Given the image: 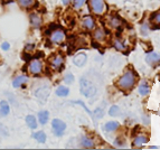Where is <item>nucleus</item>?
Instances as JSON below:
<instances>
[{
	"label": "nucleus",
	"instance_id": "31",
	"mask_svg": "<svg viewBox=\"0 0 160 150\" xmlns=\"http://www.w3.org/2000/svg\"><path fill=\"white\" fill-rule=\"evenodd\" d=\"M86 0H74V7L75 8H82Z\"/></svg>",
	"mask_w": 160,
	"mask_h": 150
},
{
	"label": "nucleus",
	"instance_id": "29",
	"mask_svg": "<svg viewBox=\"0 0 160 150\" xmlns=\"http://www.w3.org/2000/svg\"><path fill=\"white\" fill-rule=\"evenodd\" d=\"M103 114H104V111L102 110L101 108H100V109H96V110L94 111V113H93V118H94V119H101L102 117H103Z\"/></svg>",
	"mask_w": 160,
	"mask_h": 150
},
{
	"label": "nucleus",
	"instance_id": "37",
	"mask_svg": "<svg viewBox=\"0 0 160 150\" xmlns=\"http://www.w3.org/2000/svg\"><path fill=\"white\" fill-rule=\"evenodd\" d=\"M159 80H160V76H159Z\"/></svg>",
	"mask_w": 160,
	"mask_h": 150
},
{
	"label": "nucleus",
	"instance_id": "11",
	"mask_svg": "<svg viewBox=\"0 0 160 150\" xmlns=\"http://www.w3.org/2000/svg\"><path fill=\"white\" fill-rule=\"evenodd\" d=\"M160 61L159 54L155 53V52H151V53H148L147 56H146V62L150 65H153L156 63H158Z\"/></svg>",
	"mask_w": 160,
	"mask_h": 150
},
{
	"label": "nucleus",
	"instance_id": "13",
	"mask_svg": "<svg viewBox=\"0 0 160 150\" xmlns=\"http://www.w3.org/2000/svg\"><path fill=\"white\" fill-rule=\"evenodd\" d=\"M27 76H25V75H20V76H18V78H16L15 80H13V82H12V86L15 88H20L22 85H24L25 83L27 82Z\"/></svg>",
	"mask_w": 160,
	"mask_h": 150
},
{
	"label": "nucleus",
	"instance_id": "28",
	"mask_svg": "<svg viewBox=\"0 0 160 150\" xmlns=\"http://www.w3.org/2000/svg\"><path fill=\"white\" fill-rule=\"evenodd\" d=\"M109 114L111 115V117H117V115L120 114V109H119V107H117V105H112V107L110 108Z\"/></svg>",
	"mask_w": 160,
	"mask_h": 150
},
{
	"label": "nucleus",
	"instance_id": "5",
	"mask_svg": "<svg viewBox=\"0 0 160 150\" xmlns=\"http://www.w3.org/2000/svg\"><path fill=\"white\" fill-rule=\"evenodd\" d=\"M49 93H51V90L47 86H42V88H38L36 91H35V97L37 98L42 103L46 102L47 98L49 97Z\"/></svg>",
	"mask_w": 160,
	"mask_h": 150
},
{
	"label": "nucleus",
	"instance_id": "25",
	"mask_svg": "<svg viewBox=\"0 0 160 150\" xmlns=\"http://www.w3.org/2000/svg\"><path fill=\"white\" fill-rule=\"evenodd\" d=\"M149 92H150V88L147 85V83L140 84V86H139V93L141 94V95H147Z\"/></svg>",
	"mask_w": 160,
	"mask_h": 150
},
{
	"label": "nucleus",
	"instance_id": "20",
	"mask_svg": "<svg viewBox=\"0 0 160 150\" xmlns=\"http://www.w3.org/2000/svg\"><path fill=\"white\" fill-rule=\"evenodd\" d=\"M56 95L57 97H62V98H64V97H67L68 95V93H69V90L66 88V86H58L57 88V90H56Z\"/></svg>",
	"mask_w": 160,
	"mask_h": 150
},
{
	"label": "nucleus",
	"instance_id": "23",
	"mask_svg": "<svg viewBox=\"0 0 160 150\" xmlns=\"http://www.w3.org/2000/svg\"><path fill=\"white\" fill-rule=\"evenodd\" d=\"M32 137H34L35 139L37 140L38 142H40V143H44V142L46 141V134L44 133L43 131H38V132H36V133L32 134Z\"/></svg>",
	"mask_w": 160,
	"mask_h": 150
},
{
	"label": "nucleus",
	"instance_id": "26",
	"mask_svg": "<svg viewBox=\"0 0 160 150\" xmlns=\"http://www.w3.org/2000/svg\"><path fill=\"white\" fill-rule=\"evenodd\" d=\"M113 45H114V47L118 49V51H121V52H124V51H126V46L123 45V43L121 42V40L114 39V42H113Z\"/></svg>",
	"mask_w": 160,
	"mask_h": 150
},
{
	"label": "nucleus",
	"instance_id": "6",
	"mask_svg": "<svg viewBox=\"0 0 160 150\" xmlns=\"http://www.w3.org/2000/svg\"><path fill=\"white\" fill-rule=\"evenodd\" d=\"M29 72L32 73V75H39L40 73L43 72V63L40 62L39 59H32V62L29 63Z\"/></svg>",
	"mask_w": 160,
	"mask_h": 150
},
{
	"label": "nucleus",
	"instance_id": "7",
	"mask_svg": "<svg viewBox=\"0 0 160 150\" xmlns=\"http://www.w3.org/2000/svg\"><path fill=\"white\" fill-rule=\"evenodd\" d=\"M64 65V57L62 55H55L51 58V67L53 70L58 71Z\"/></svg>",
	"mask_w": 160,
	"mask_h": 150
},
{
	"label": "nucleus",
	"instance_id": "22",
	"mask_svg": "<svg viewBox=\"0 0 160 150\" xmlns=\"http://www.w3.org/2000/svg\"><path fill=\"white\" fill-rule=\"evenodd\" d=\"M9 104L6 101H1L0 102V113L2 115H8L9 114Z\"/></svg>",
	"mask_w": 160,
	"mask_h": 150
},
{
	"label": "nucleus",
	"instance_id": "35",
	"mask_svg": "<svg viewBox=\"0 0 160 150\" xmlns=\"http://www.w3.org/2000/svg\"><path fill=\"white\" fill-rule=\"evenodd\" d=\"M26 49L27 51H32V49H34V45H27Z\"/></svg>",
	"mask_w": 160,
	"mask_h": 150
},
{
	"label": "nucleus",
	"instance_id": "21",
	"mask_svg": "<svg viewBox=\"0 0 160 150\" xmlns=\"http://www.w3.org/2000/svg\"><path fill=\"white\" fill-rule=\"evenodd\" d=\"M81 143H82V146L84 148H94V142L92 139H90L88 137H82V139H81Z\"/></svg>",
	"mask_w": 160,
	"mask_h": 150
},
{
	"label": "nucleus",
	"instance_id": "3",
	"mask_svg": "<svg viewBox=\"0 0 160 150\" xmlns=\"http://www.w3.org/2000/svg\"><path fill=\"white\" fill-rule=\"evenodd\" d=\"M90 7H91L92 11L96 15H102L104 12V8H105V3L104 0H90L88 1Z\"/></svg>",
	"mask_w": 160,
	"mask_h": 150
},
{
	"label": "nucleus",
	"instance_id": "4",
	"mask_svg": "<svg viewBox=\"0 0 160 150\" xmlns=\"http://www.w3.org/2000/svg\"><path fill=\"white\" fill-rule=\"evenodd\" d=\"M52 126H53L54 133L56 134L57 137H61L62 134L65 132V130H66V124H65V122H63V121L59 120V119H54L53 122H52Z\"/></svg>",
	"mask_w": 160,
	"mask_h": 150
},
{
	"label": "nucleus",
	"instance_id": "24",
	"mask_svg": "<svg viewBox=\"0 0 160 150\" xmlns=\"http://www.w3.org/2000/svg\"><path fill=\"white\" fill-rule=\"evenodd\" d=\"M151 22L153 24L155 27H160V11L159 12H155L151 16Z\"/></svg>",
	"mask_w": 160,
	"mask_h": 150
},
{
	"label": "nucleus",
	"instance_id": "30",
	"mask_svg": "<svg viewBox=\"0 0 160 150\" xmlns=\"http://www.w3.org/2000/svg\"><path fill=\"white\" fill-rule=\"evenodd\" d=\"M74 76H73V74H66L64 78V81L66 84H72L73 82H74Z\"/></svg>",
	"mask_w": 160,
	"mask_h": 150
},
{
	"label": "nucleus",
	"instance_id": "10",
	"mask_svg": "<svg viewBox=\"0 0 160 150\" xmlns=\"http://www.w3.org/2000/svg\"><path fill=\"white\" fill-rule=\"evenodd\" d=\"M82 25L84 28H86L88 30H92L95 26V22H94L93 17L91 16H85L82 20Z\"/></svg>",
	"mask_w": 160,
	"mask_h": 150
},
{
	"label": "nucleus",
	"instance_id": "32",
	"mask_svg": "<svg viewBox=\"0 0 160 150\" xmlns=\"http://www.w3.org/2000/svg\"><path fill=\"white\" fill-rule=\"evenodd\" d=\"M73 103H75V104H80V105H82V107L84 108V110H85L86 112L88 113V114H90V115H93V113H92L91 111L88 110V109L85 107V104H84V103H83V102H81V101H73Z\"/></svg>",
	"mask_w": 160,
	"mask_h": 150
},
{
	"label": "nucleus",
	"instance_id": "17",
	"mask_svg": "<svg viewBox=\"0 0 160 150\" xmlns=\"http://www.w3.org/2000/svg\"><path fill=\"white\" fill-rule=\"evenodd\" d=\"M26 122H27V126L29 127L30 129H32V130L37 128V121H36V118H35L34 115H27Z\"/></svg>",
	"mask_w": 160,
	"mask_h": 150
},
{
	"label": "nucleus",
	"instance_id": "27",
	"mask_svg": "<svg viewBox=\"0 0 160 150\" xmlns=\"http://www.w3.org/2000/svg\"><path fill=\"white\" fill-rule=\"evenodd\" d=\"M18 2L24 8H29L34 5V0H18Z\"/></svg>",
	"mask_w": 160,
	"mask_h": 150
},
{
	"label": "nucleus",
	"instance_id": "18",
	"mask_svg": "<svg viewBox=\"0 0 160 150\" xmlns=\"http://www.w3.org/2000/svg\"><path fill=\"white\" fill-rule=\"evenodd\" d=\"M109 24L112 28H119L121 26V19L117 16H112L110 17L109 19Z\"/></svg>",
	"mask_w": 160,
	"mask_h": 150
},
{
	"label": "nucleus",
	"instance_id": "1",
	"mask_svg": "<svg viewBox=\"0 0 160 150\" xmlns=\"http://www.w3.org/2000/svg\"><path fill=\"white\" fill-rule=\"evenodd\" d=\"M137 81V75L133 71H127L124 74L121 76L117 82V85L124 91H128L133 88L134 83Z\"/></svg>",
	"mask_w": 160,
	"mask_h": 150
},
{
	"label": "nucleus",
	"instance_id": "12",
	"mask_svg": "<svg viewBox=\"0 0 160 150\" xmlns=\"http://www.w3.org/2000/svg\"><path fill=\"white\" fill-rule=\"evenodd\" d=\"M148 142V137L146 134L143 133H140V134H137L136 138L133 140V146L134 147H141L143 143Z\"/></svg>",
	"mask_w": 160,
	"mask_h": 150
},
{
	"label": "nucleus",
	"instance_id": "15",
	"mask_svg": "<svg viewBox=\"0 0 160 150\" xmlns=\"http://www.w3.org/2000/svg\"><path fill=\"white\" fill-rule=\"evenodd\" d=\"M105 36H107V34H105V32L102 28H96L95 32H94V38L98 42H103L105 39Z\"/></svg>",
	"mask_w": 160,
	"mask_h": 150
},
{
	"label": "nucleus",
	"instance_id": "34",
	"mask_svg": "<svg viewBox=\"0 0 160 150\" xmlns=\"http://www.w3.org/2000/svg\"><path fill=\"white\" fill-rule=\"evenodd\" d=\"M1 47H2V49H3V51H8V49H9V47H10V45H9L8 43H3V44H2V46H1Z\"/></svg>",
	"mask_w": 160,
	"mask_h": 150
},
{
	"label": "nucleus",
	"instance_id": "9",
	"mask_svg": "<svg viewBox=\"0 0 160 150\" xmlns=\"http://www.w3.org/2000/svg\"><path fill=\"white\" fill-rule=\"evenodd\" d=\"M86 59H88V57H86V54L78 53V55H75V56H74L73 62H74V64L76 65V66L82 67V66H84V65H85Z\"/></svg>",
	"mask_w": 160,
	"mask_h": 150
},
{
	"label": "nucleus",
	"instance_id": "19",
	"mask_svg": "<svg viewBox=\"0 0 160 150\" xmlns=\"http://www.w3.org/2000/svg\"><path fill=\"white\" fill-rule=\"evenodd\" d=\"M38 119H39V122L42 124H46L48 122V119H49V113L47 111H40L38 113Z\"/></svg>",
	"mask_w": 160,
	"mask_h": 150
},
{
	"label": "nucleus",
	"instance_id": "33",
	"mask_svg": "<svg viewBox=\"0 0 160 150\" xmlns=\"http://www.w3.org/2000/svg\"><path fill=\"white\" fill-rule=\"evenodd\" d=\"M141 34L142 35H148V27L147 25H143V26H141Z\"/></svg>",
	"mask_w": 160,
	"mask_h": 150
},
{
	"label": "nucleus",
	"instance_id": "8",
	"mask_svg": "<svg viewBox=\"0 0 160 150\" xmlns=\"http://www.w3.org/2000/svg\"><path fill=\"white\" fill-rule=\"evenodd\" d=\"M51 42L53 44H61L65 40V32L61 29H57L55 32H52L51 35Z\"/></svg>",
	"mask_w": 160,
	"mask_h": 150
},
{
	"label": "nucleus",
	"instance_id": "16",
	"mask_svg": "<svg viewBox=\"0 0 160 150\" xmlns=\"http://www.w3.org/2000/svg\"><path fill=\"white\" fill-rule=\"evenodd\" d=\"M119 126H120V124L118 123V122H115V121H110V122L104 124V130L108 132H112V131H114V130H117V129L119 128Z\"/></svg>",
	"mask_w": 160,
	"mask_h": 150
},
{
	"label": "nucleus",
	"instance_id": "36",
	"mask_svg": "<svg viewBox=\"0 0 160 150\" xmlns=\"http://www.w3.org/2000/svg\"><path fill=\"white\" fill-rule=\"evenodd\" d=\"M62 1H63L64 5H68V3L71 2V0H62Z\"/></svg>",
	"mask_w": 160,
	"mask_h": 150
},
{
	"label": "nucleus",
	"instance_id": "38",
	"mask_svg": "<svg viewBox=\"0 0 160 150\" xmlns=\"http://www.w3.org/2000/svg\"><path fill=\"white\" fill-rule=\"evenodd\" d=\"M0 114H1V113H0Z\"/></svg>",
	"mask_w": 160,
	"mask_h": 150
},
{
	"label": "nucleus",
	"instance_id": "2",
	"mask_svg": "<svg viewBox=\"0 0 160 150\" xmlns=\"http://www.w3.org/2000/svg\"><path fill=\"white\" fill-rule=\"evenodd\" d=\"M80 88L82 94L86 98H92L96 94V86L88 78H82Z\"/></svg>",
	"mask_w": 160,
	"mask_h": 150
},
{
	"label": "nucleus",
	"instance_id": "14",
	"mask_svg": "<svg viewBox=\"0 0 160 150\" xmlns=\"http://www.w3.org/2000/svg\"><path fill=\"white\" fill-rule=\"evenodd\" d=\"M30 22H32V27L38 28L42 25V18H40V16L37 15V13H32V15H30Z\"/></svg>",
	"mask_w": 160,
	"mask_h": 150
}]
</instances>
